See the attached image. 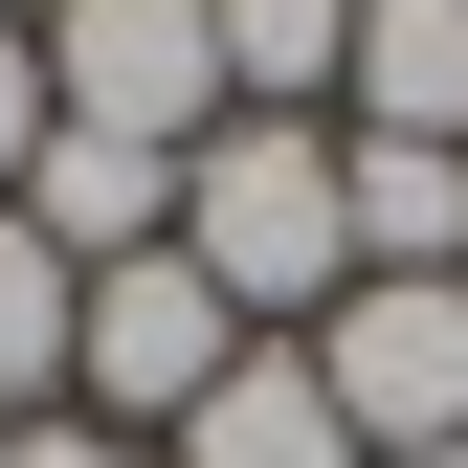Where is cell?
Segmentation results:
<instances>
[{
    "mask_svg": "<svg viewBox=\"0 0 468 468\" xmlns=\"http://www.w3.org/2000/svg\"><path fill=\"white\" fill-rule=\"evenodd\" d=\"M23 23H45V112L68 134H156V156L223 134V23L201 0H23Z\"/></svg>",
    "mask_w": 468,
    "mask_h": 468,
    "instance_id": "277c9868",
    "label": "cell"
},
{
    "mask_svg": "<svg viewBox=\"0 0 468 468\" xmlns=\"http://www.w3.org/2000/svg\"><path fill=\"white\" fill-rule=\"evenodd\" d=\"M401 468H468V446H401Z\"/></svg>",
    "mask_w": 468,
    "mask_h": 468,
    "instance_id": "4fadbf2b",
    "label": "cell"
},
{
    "mask_svg": "<svg viewBox=\"0 0 468 468\" xmlns=\"http://www.w3.org/2000/svg\"><path fill=\"white\" fill-rule=\"evenodd\" d=\"M0 468H156V446H112V424H68V401H45V424H0Z\"/></svg>",
    "mask_w": 468,
    "mask_h": 468,
    "instance_id": "7c38bea8",
    "label": "cell"
},
{
    "mask_svg": "<svg viewBox=\"0 0 468 468\" xmlns=\"http://www.w3.org/2000/svg\"><path fill=\"white\" fill-rule=\"evenodd\" d=\"M23 223L68 268H134V246H179V156H156V134H45L23 156Z\"/></svg>",
    "mask_w": 468,
    "mask_h": 468,
    "instance_id": "5b68a950",
    "label": "cell"
},
{
    "mask_svg": "<svg viewBox=\"0 0 468 468\" xmlns=\"http://www.w3.org/2000/svg\"><path fill=\"white\" fill-rule=\"evenodd\" d=\"M335 179H357V268H468V156H424V134H335Z\"/></svg>",
    "mask_w": 468,
    "mask_h": 468,
    "instance_id": "ba28073f",
    "label": "cell"
},
{
    "mask_svg": "<svg viewBox=\"0 0 468 468\" xmlns=\"http://www.w3.org/2000/svg\"><path fill=\"white\" fill-rule=\"evenodd\" d=\"M179 468H357V424H335V379L290 357V335H246V379L179 424Z\"/></svg>",
    "mask_w": 468,
    "mask_h": 468,
    "instance_id": "52a82bcc",
    "label": "cell"
},
{
    "mask_svg": "<svg viewBox=\"0 0 468 468\" xmlns=\"http://www.w3.org/2000/svg\"><path fill=\"white\" fill-rule=\"evenodd\" d=\"M290 357L335 379V424H357V468H401V446H468V268H357Z\"/></svg>",
    "mask_w": 468,
    "mask_h": 468,
    "instance_id": "3957f363",
    "label": "cell"
},
{
    "mask_svg": "<svg viewBox=\"0 0 468 468\" xmlns=\"http://www.w3.org/2000/svg\"><path fill=\"white\" fill-rule=\"evenodd\" d=\"M179 268L223 290L246 335H313L357 290V179H335V112H223L179 156Z\"/></svg>",
    "mask_w": 468,
    "mask_h": 468,
    "instance_id": "6da1fadb",
    "label": "cell"
},
{
    "mask_svg": "<svg viewBox=\"0 0 468 468\" xmlns=\"http://www.w3.org/2000/svg\"><path fill=\"white\" fill-rule=\"evenodd\" d=\"M335 134H424V156H468V0H357Z\"/></svg>",
    "mask_w": 468,
    "mask_h": 468,
    "instance_id": "8992f818",
    "label": "cell"
},
{
    "mask_svg": "<svg viewBox=\"0 0 468 468\" xmlns=\"http://www.w3.org/2000/svg\"><path fill=\"white\" fill-rule=\"evenodd\" d=\"M45 134H68V112H45V23L0 0V201H23V156H45Z\"/></svg>",
    "mask_w": 468,
    "mask_h": 468,
    "instance_id": "8fae6325",
    "label": "cell"
},
{
    "mask_svg": "<svg viewBox=\"0 0 468 468\" xmlns=\"http://www.w3.org/2000/svg\"><path fill=\"white\" fill-rule=\"evenodd\" d=\"M68 313H90V268L0 201V424H45V401H68Z\"/></svg>",
    "mask_w": 468,
    "mask_h": 468,
    "instance_id": "30bf717a",
    "label": "cell"
},
{
    "mask_svg": "<svg viewBox=\"0 0 468 468\" xmlns=\"http://www.w3.org/2000/svg\"><path fill=\"white\" fill-rule=\"evenodd\" d=\"M223 379H246V313H223L179 246L90 268V313H68V424H112V446H179Z\"/></svg>",
    "mask_w": 468,
    "mask_h": 468,
    "instance_id": "7a4b0ae2",
    "label": "cell"
},
{
    "mask_svg": "<svg viewBox=\"0 0 468 468\" xmlns=\"http://www.w3.org/2000/svg\"><path fill=\"white\" fill-rule=\"evenodd\" d=\"M223 23V112H335V68H357V0H201Z\"/></svg>",
    "mask_w": 468,
    "mask_h": 468,
    "instance_id": "9c48e42d",
    "label": "cell"
}]
</instances>
